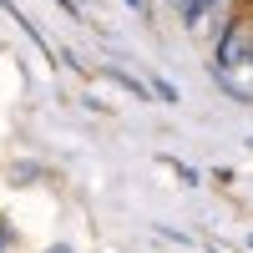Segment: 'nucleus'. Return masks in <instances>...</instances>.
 <instances>
[{
	"mask_svg": "<svg viewBox=\"0 0 253 253\" xmlns=\"http://www.w3.org/2000/svg\"><path fill=\"white\" fill-rule=\"evenodd\" d=\"M213 10H218V0H187V5H182L177 15H182V20H187V26H193V31H198V26H203V20H208V15H213Z\"/></svg>",
	"mask_w": 253,
	"mask_h": 253,
	"instance_id": "1",
	"label": "nucleus"
},
{
	"mask_svg": "<svg viewBox=\"0 0 253 253\" xmlns=\"http://www.w3.org/2000/svg\"><path fill=\"white\" fill-rule=\"evenodd\" d=\"M107 76H112V81H122V86H126V91H132L137 101H142L147 91H152V86H147V81H142V76H126V71H117V66H107Z\"/></svg>",
	"mask_w": 253,
	"mask_h": 253,
	"instance_id": "2",
	"label": "nucleus"
},
{
	"mask_svg": "<svg viewBox=\"0 0 253 253\" xmlns=\"http://www.w3.org/2000/svg\"><path fill=\"white\" fill-rule=\"evenodd\" d=\"M162 162L172 167V172H177V177H182L187 187H198V172H193V167H187V162H177V157H162Z\"/></svg>",
	"mask_w": 253,
	"mask_h": 253,
	"instance_id": "3",
	"label": "nucleus"
},
{
	"mask_svg": "<svg viewBox=\"0 0 253 253\" xmlns=\"http://www.w3.org/2000/svg\"><path fill=\"white\" fill-rule=\"evenodd\" d=\"M152 91H157L162 101H177V91H172V86H167V81H162V76H152Z\"/></svg>",
	"mask_w": 253,
	"mask_h": 253,
	"instance_id": "4",
	"label": "nucleus"
},
{
	"mask_svg": "<svg viewBox=\"0 0 253 253\" xmlns=\"http://www.w3.org/2000/svg\"><path fill=\"white\" fill-rule=\"evenodd\" d=\"M46 253H71V248H66V243H51V248H46Z\"/></svg>",
	"mask_w": 253,
	"mask_h": 253,
	"instance_id": "5",
	"label": "nucleus"
},
{
	"mask_svg": "<svg viewBox=\"0 0 253 253\" xmlns=\"http://www.w3.org/2000/svg\"><path fill=\"white\" fill-rule=\"evenodd\" d=\"M126 5H132V10H147V0H126Z\"/></svg>",
	"mask_w": 253,
	"mask_h": 253,
	"instance_id": "6",
	"label": "nucleus"
},
{
	"mask_svg": "<svg viewBox=\"0 0 253 253\" xmlns=\"http://www.w3.org/2000/svg\"><path fill=\"white\" fill-rule=\"evenodd\" d=\"M248 147H253V142H248Z\"/></svg>",
	"mask_w": 253,
	"mask_h": 253,
	"instance_id": "7",
	"label": "nucleus"
}]
</instances>
